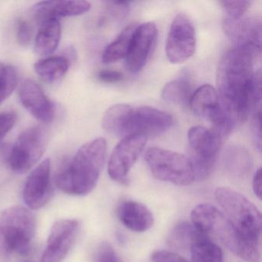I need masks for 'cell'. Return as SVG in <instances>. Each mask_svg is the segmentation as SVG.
I'll return each instance as SVG.
<instances>
[{
    "mask_svg": "<svg viewBox=\"0 0 262 262\" xmlns=\"http://www.w3.org/2000/svg\"><path fill=\"white\" fill-rule=\"evenodd\" d=\"M257 55L251 49L234 46L219 61L217 92L235 123L245 122L251 112L261 110V75L254 70Z\"/></svg>",
    "mask_w": 262,
    "mask_h": 262,
    "instance_id": "6da1fadb",
    "label": "cell"
},
{
    "mask_svg": "<svg viewBox=\"0 0 262 262\" xmlns=\"http://www.w3.org/2000/svg\"><path fill=\"white\" fill-rule=\"evenodd\" d=\"M106 153L107 143L104 138L84 144L56 176L58 188L70 195L83 196L91 192L100 177Z\"/></svg>",
    "mask_w": 262,
    "mask_h": 262,
    "instance_id": "7a4b0ae2",
    "label": "cell"
},
{
    "mask_svg": "<svg viewBox=\"0 0 262 262\" xmlns=\"http://www.w3.org/2000/svg\"><path fill=\"white\" fill-rule=\"evenodd\" d=\"M192 225L201 232L225 245L230 251L248 262L260 260V244L242 235L222 211L208 203L200 204L191 211Z\"/></svg>",
    "mask_w": 262,
    "mask_h": 262,
    "instance_id": "3957f363",
    "label": "cell"
},
{
    "mask_svg": "<svg viewBox=\"0 0 262 262\" xmlns=\"http://www.w3.org/2000/svg\"><path fill=\"white\" fill-rule=\"evenodd\" d=\"M36 231L31 210L12 206L0 214V254L25 256L30 253Z\"/></svg>",
    "mask_w": 262,
    "mask_h": 262,
    "instance_id": "277c9868",
    "label": "cell"
},
{
    "mask_svg": "<svg viewBox=\"0 0 262 262\" xmlns=\"http://www.w3.org/2000/svg\"><path fill=\"white\" fill-rule=\"evenodd\" d=\"M214 197L224 214L246 238L260 244L261 214L258 208L245 196L231 188L221 187Z\"/></svg>",
    "mask_w": 262,
    "mask_h": 262,
    "instance_id": "5b68a950",
    "label": "cell"
},
{
    "mask_svg": "<svg viewBox=\"0 0 262 262\" xmlns=\"http://www.w3.org/2000/svg\"><path fill=\"white\" fill-rule=\"evenodd\" d=\"M189 155L194 179L205 180L212 172L216 157L225 139L214 130L200 125L191 127L188 133Z\"/></svg>",
    "mask_w": 262,
    "mask_h": 262,
    "instance_id": "8992f818",
    "label": "cell"
},
{
    "mask_svg": "<svg viewBox=\"0 0 262 262\" xmlns=\"http://www.w3.org/2000/svg\"><path fill=\"white\" fill-rule=\"evenodd\" d=\"M145 159L151 174L158 180L179 186L189 185L195 180L188 157L180 153L152 147L147 150Z\"/></svg>",
    "mask_w": 262,
    "mask_h": 262,
    "instance_id": "52a82bcc",
    "label": "cell"
},
{
    "mask_svg": "<svg viewBox=\"0 0 262 262\" xmlns=\"http://www.w3.org/2000/svg\"><path fill=\"white\" fill-rule=\"evenodd\" d=\"M48 143V134L45 128L34 126L23 132L10 150L8 163L18 174L31 169L43 156Z\"/></svg>",
    "mask_w": 262,
    "mask_h": 262,
    "instance_id": "ba28073f",
    "label": "cell"
},
{
    "mask_svg": "<svg viewBox=\"0 0 262 262\" xmlns=\"http://www.w3.org/2000/svg\"><path fill=\"white\" fill-rule=\"evenodd\" d=\"M146 141V138L139 135L122 138L115 147L108 161V176L113 181L128 183L130 170L144 151Z\"/></svg>",
    "mask_w": 262,
    "mask_h": 262,
    "instance_id": "9c48e42d",
    "label": "cell"
},
{
    "mask_svg": "<svg viewBox=\"0 0 262 262\" xmlns=\"http://www.w3.org/2000/svg\"><path fill=\"white\" fill-rule=\"evenodd\" d=\"M195 30L186 16L179 14L173 19L165 45L167 59L171 63H182L194 55Z\"/></svg>",
    "mask_w": 262,
    "mask_h": 262,
    "instance_id": "30bf717a",
    "label": "cell"
},
{
    "mask_svg": "<svg viewBox=\"0 0 262 262\" xmlns=\"http://www.w3.org/2000/svg\"><path fill=\"white\" fill-rule=\"evenodd\" d=\"M79 231V222L76 219H60L55 222L40 262H62L73 248Z\"/></svg>",
    "mask_w": 262,
    "mask_h": 262,
    "instance_id": "8fae6325",
    "label": "cell"
},
{
    "mask_svg": "<svg viewBox=\"0 0 262 262\" xmlns=\"http://www.w3.org/2000/svg\"><path fill=\"white\" fill-rule=\"evenodd\" d=\"M51 162L47 159L30 173L24 185L23 197L30 210H39L50 202L53 195Z\"/></svg>",
    "mask_w": 262,
    "mask_h": 262,
    "instance_id": "7c38bea8",
    "label": "cell"
},
{
    "mask_svg": "<svg viewBox=\"0 0 262 262\" xmlns=\"http://www.w3.org/2000/svg\"><path fill=\"white\" fill-rule=\"evenodd\" d=\"M173 124L171 115L151 106L134 108L129 122L130 135H139L147 139L168 131Z\"/></svg>",
    "mask_w": 262,
    "mask_h": 262,
    "instance_id": "4fadbf2b",
    "label": "cell"
},
{
    "mask_svg": "<svg viewBox=\"0 0 262 262\" xmlns=\"http://www.w3.org/2000/svg\"><path fill=\"white\" fill-rule=\"evenodd\" d=\"M157 35V28L154 23H145L137 26L125 57V67L130 73H139L145 67L154 50Z\"/></svg>",
    "mask_w": 262,
    "mask_h": 262,
    "instance_id": "5bb4252c",
    "label": "cell"
},
{
    "mask_svg": "<svg viewBox=\"0 0 262 262\" xmlns=\"http://www.w3.org/2000/svg\"><path fill=\"white\" fill-rule=\"evenodd\" d=\"M224 31L235 43V47H247L259 54L261 46V23L257 18L238 19L224 18Z\"/></svg>",
    "mask_w": 262,
    "mask_h": 262,
    "instance_id": "9a60e30c",
    "label": "cell"
},
{
    "mask_svg": "<svg viewBox=\"0 0 262 262\" xmlns=\"http://www.w3.org/2000/svg\"><path fill=\"white\" fill-rule=\"evenodd\" d=\"M19 96L24 108L37 120L42 122H51L53 120L54 104L39 84L31 79H25L19 87Z\"/></svg>",
    "mask_w": 262,
    "mask_h": 262,
    "instance_id": "2e32d148",
    "label": "cell"
},
{
    "mask_svg": "<svg viewBox=\"0 0 262 262\" xmlns=\"http://www.w3.org/2000/svg\"><path fill=\"white\" fill-rule=\"evenodd\" d=\"M91 4L87 1H42L33 6L35 17L40 23L50 19L76 16L87 13Z\"/></svg>",
    "mask_w": 262,
    "mask_h": 262,
    "instance_id": "e0dca14e",
    "label": "cell"
},
{
    "mask_svg": "<svg viewBox=\"0 0 262 262\" xmlns=\"http://www.w3.org/2000/svg\"><path fill=\"white\" fill-rule=\"evenodd\" d=\"M117 214L120 222L135 232H145L154 225L152 212L145 205L136 201L122 202L118 208Z\"/></svg>",
    "mask_w": 262,
    "mask_h": 262,
    "instance_id": "ac0fdd59",
    "label": "cell"
},
{
    "mask_svg": "<svg viewBox=\"0 0 262 262\" xmlns=\"http://www.w3.org/2000/svg\"><path fill=\"white\" fill-rule=\"evenodd\" d=\"M191 111L198 117L210 122L223 110L217 90L210 85H204L194 92L189 102Z\"/></svg>",
    "mask_w": 262,
    "mask_h": 262,
    "instance_id": "d6986e66",
    "label": "cell"
},
{
    "mask_svg": "<svg viewBox=\"0 0 262 262\" xmlns=\"http://www.w3.org/2000/svg\"><path fill=\"white\" fill-rule=\"evenodd\" d=\"M133 108L127 104H116L110 107L102 117L104 129L117 137L129 136V120Z\"/></svg>",
    "mask_w": 262,
    "mask_h": 262,
    "instance_id": "ffe728a7",
    "label": "cell"
},
{
    "mask_svg": "<svg viewBox=\"0 0 262 262\" xmlns=\"http://www.w3.org/2000/svg\"><path fill=\"white\" fill-rule=\"evenodd\" d=\"M62 34L59 19H50L41 23V27L35 39V53L39 56L53 54L59 47Z\"/></svg>",
    "mask_w": 262,
    "mask_h": 262,
    "instance_id": "44dd1931",
    "label": "cell"
},
{
    "mask_svg": "<svg viewBox=\"0 0 262 262\" xmlns=\"http://www.w3.org/2000/svg\"><path fill=\"white\" fill-rule=\"evenodd\" d=\"M188 251L192 262H223V252L220 247L199 230Z\"/></svg>",
    "mask_w": 262,
    "mask_h": 262,
    "instance_id": "7402d4cb",
    "label": "cell"
},
{
    "mask_svg": "<svg viewBox=\"0 0 262 262\" xmlns=\"http://www.w3.org/2000/svg\"><path fill=\"white\" fill-rule=\"evenodd\" d=\"M223 164L225 169L236 177L248 176L252 166V160L248 151L243 147L231 145L223 155Z\"/></svg>",
    "mask_w": 262,
    "mask_h": 262,
    "instance_id": "603a6c76",
    "label": "cell"
},
{
    "mask_svg": "<svg viewBox=\"0 0 262 262\" xmlns=\"http://www.w3.org/2000/svg\"><path fill=\"white\" fill-rule=\"evenodd\" d=\"M136 27V24L125 27L116 39L107 46L102 54V59L104 63H113L126 57Z\"/></svg>",
    "mask_w": 262,
    "mask_h": 262,
    "instance_id": "cb8c5ba5",
    "label": "cell"
},
{
    "mask_svg": "<svg viewBox=\"0 0 262 262\" xmlns=\"http://www.w3.org/2000/svg\"><path fill=\"white\" fill-rule=\"evenodd\" d=\"M36 74L46 82L53 83L64 77L69 70L68 59L62 56H53L35 63Z\"/></svg>",
    "mask_w": 262,
    "mask_h": 262,
    "instance_id": "d4e9b609",
    "label": "cell"
},
{
    "mask_svg": "<svg viewBox=\"0 0 262 262\" xmlns=\"http://www.w3.org/2000/svg\"><path fill=\"white\" fill-rule=\"evenodd\" d=\"M192 94L189 79L182 77L168 82L163 87L162 98L167 103L185 106L189 105Z\"/></svg>",
    "mask_w": 262,
    "mask_h": 262,
    "instance_id": "484cf974",
    "label": "cell"
},
{
    "mask_svg": "<svg viewBox=\"0 0 262 262\" xmlns=\"http://www.w3.org/2000/svg\"><path fill=\"white\" fill-rule=\"evenodd\" d=\"M198 229L188 222L178 223L170 231L168 244L171 248L178 251H188Z\"/></svg>",
    "mask_w": 262,
    "mask_h": 262,
    "instance_id": "4316f807",
    "label": "cell"
},
{
    "mask_svg": "<svg viewBox=\"0 0 262 262\" xmlns=\"http://www.w3.org/2000/svg\"><path fill=\"white\" fill-rule=\"evenodd\" d=\"M17 83L16 70L12 67H4L0 72V105L11 96Z\"/></svg>",
    "mask_w": 262,
    "mask_h": 262,
    "instance_id": "83f0119b",
    "label": "cell"
},
{
    "mask_svg": "<svg viewBox=\"0 0 262 262\" xmlns=\"http://www.w3.org/2000/svg\"><path fill=\"white\" fill-rule=\"evenodd\" d=\"M221 6L225 18L238 19L245 16L251 6L249 1H221Z\"/></svg>",
    "mask_w": 262,
    "mask_h": 262,
    "instance_id": "f1b7e54d",
    "label": "cell"
},
{
    "mask_svg": "<svg viewBox=\"0 0 262 262\" xmlns=\"http://www.w3.org/2000/svg\"><path fill=\"white\" fill-rule=\"evenodd\" d=\"M96 262H125L113 246L107 242L101 244L96 254Z\"/></svg>",
    "mask_w": 262,
    "mask_h": 262,
    "instance_id": "f546056e",
    "label": "cell"
},
{
    "mask_svg": "<svg viewBox=\"0 0 262 262\" xmlns=\"http://www.w3.org/2000/svg\"><path fill=\"white\" fill-rule=\"evenodd\" d=\"M261 110L253 112L251 122V133L253 143L256 149L261 151V131H260V119H261Z\"/></svg>",
    "mask_w": 262,
    "mask_h": 262,
    "instance_id": "4dcf8cb0",
    "label": "cell"
},
{
    "mask_svg": "<svg viewBox=\"0 0 262 262\" xmlns=\"http://www.w3.org/2000/svg\"><path fill=\"white\" fill-rule=\"evenodd\" d=\"M16 120L17 116L16 113L12 112L0 113V142L14 126Z\"/></svg>",
    "mask_w": 262,
    "mask_h": 262,
    "instance_id": "1f68e13d",
    "label": "cell"
},
{
    "mask_svg": "<svg viewBox=\"0 0 262 262\" xmlns=\"http://www.w3.org/2000/svg\"><path fill=\"white\" fill-rule=\"evenodd\" d=\"M151 262H192L182 256L168 251H156L151 254Z\"/></svg>",
    "mask_w": 262,
    "mask_h": 262,
    "instance_id": "d6a6232c",
    "label": "cell"
},
{
    "mask_svg": "<svg viewBox=\"0 0 262 262\" xmlns=\"http://www.w3.org/2000/svg\"><path fill=\"white\" fill-rule=\"evenodd\" d=\"M17 40L20 45L27 46L31 41L32 29L26 21H21L18 25Z\"/></svg>",
    "mask_w": 262,
    "mask_h": 262,
    "instance_id": "836d02e7",
    "label": "cell"
},
{
    "mask_svg": "<svg viewBox=\"0 0 262 262\" xmlns=\"http://www.w3.org/2000/svg\"><path fill=\"white\" fill-rule=\"evenodd\" d=\"M98 79L105 83H116L123 79L122 73L116 70H102L98 73Z\"/></svg>",
    "mask_w": 262,
    "mask_h": 262,
    "instance_id": "e575fe53",
    "label": "cell"
},
{
    "mask_svg": "<svg viewBox=\"0 0 262 262\" xmlns=\"http://www.w3.org/2000/svg\"><path fill=\"white\" fill-rule=\"evenodd\" d=\"M261 181V168H259L253 177L252 188L254 194L260 200L262 195Z\"/></svg>",
    "mask_w": 262,
    "mask_h": 262,
    "instance_id": "d590c367",
    "label": "cell"
},
{
    "mask_svg": "<svg viewBox=\"0 0 262 262\" xmlns=\"http://www.w3.org/2000/svg\"><path fill=\"white\" fill-rule=\"evenodd\" d=\"M4 66L3 65L2 63H1V62H0V72H1V70H3V68H4Z\"/></svg>",
    "mask_w": 262,
    "mask_h": 262,
    "instance_id": "8d00e7d4",
    "label": "cell"
},
{
    "mask_svg": "<svg viewBox=\"0 0 262 262\" xmlns=\"http://www.w3.org/2000/svg\"><path fill=\"white\" fill-rule=\"evenodd\" d=\"M24 262H34V261H30V260H27V261H24Z\"/></svg>",
    "mask_w": 262,
    "mask_h": 262,
    "instance_id": "74e56055",
    "label": "cell"
}]
</instances>
